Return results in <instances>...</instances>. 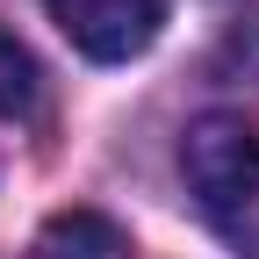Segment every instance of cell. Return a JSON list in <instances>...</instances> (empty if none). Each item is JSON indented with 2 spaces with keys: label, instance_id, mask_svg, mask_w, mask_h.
Instances as JSON below:
<instances>
[{
  "label": "cell",
  "instance_id": "6da1fadb",
  "mask_svg": "<svg viewBox=\"0 0 259 259\" xmlns=\"http://www.w3.org/2000/svg\"><path fill=\"white\" fill-rule=\"evenodd\" d=\"M180 173L202 216L216 223V238L238 259H259V115H238V108L202 115L180 144Z\"/></svg>",
  "mask_w": 259,
  "mask_h": 259
},
{
  "label": "cell",
  "instance_id": "7a4b0ae2",
  "mask_svg": "<svg viewBox=\"0 0 259 259\" xmlns=\"http://www.w3.org/2000/svg\"><path fill=\"white\" fill-rule=\"evenodd\" d=\"M51 22L65 29V44L94 65H122V58H144L166 29L173 0H44Z\"/></svg>",
  "mask_w": 259,
  "mask_h": 259
},
{
  "label": "cell",
  "instance_id": "3957f363",
  "mask_svg": "<svg viewBox=\"0 0 259 259\" xmlns=\"http://www.w3.org/2000/svg\"><path fill=\"white\" fill-rule=\"evenodd\" d=\"M36 259H130V238L101 209H58L36 231Z\"/></svg>",
  "mask_w": 259,
  "mask_h": 259
},
{
  "label": "cell",
  "instance_id": "277c9868",
  "mask_svg": "<svg viewBox=\"0 0 259 259\" xmlns=\"http://www.w3.org/2000/svg\"><path fill=\"white\" fill-rule=\"evenodd\" d=\"M29 94H36V65H29V51L0 29V115L29 108Z\"/></svg>",
  "mask_w": 259,
  "mask_h": 259
}]
</instances>
